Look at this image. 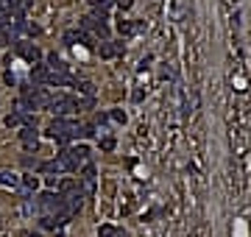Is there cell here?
<instances>
[{
    "mask_svg": "<svg viewBox=\"0 0 251 237\" xmlns=\"http://www.w3.org/2000/svg\"><path fill=\"white\" fill-rule=\"evenodd\" d=\"M20 140H23L25 151H36V145H39V134H36L34 126H23L20 128Z\"/></svg>",
    "mask_w": 251,
    "mask_h": 237,
    "instance_id": "cell-4",
    "label": "cell"
},
{
    "mask_svg": "<svg viewBox=\"0 0 251 237\" xmlns=\"http://www.w3.org/2000/svg\"><path fill=\"white\" fill-rule=\"evenodd\" d=\"M76 103H78V98L59 92V95H50V103H47V106H50V112H56V117H64V114L78 112V109H76Z\"/></svg>",
    "mask_w": 251,
    "mask_h": 237,
    "instance_id": "cell-1",
    "label": "cell"
},
{
    "mask_svg": "<svg viewBox=\"0 0 251 237\" xmlns=\"http://www.w3.org/2000/svg\"><path fill=\"white\" fill-rule=\"evenodd\" d=\"M3 79H6V84H12V87H14V84H17V79H14V73H6Z\"/></svg>",
    "mask_w": 251,
    "mask_h": 237,
    "instance_id": "cell-16",
    "label": "cell"
},
{
    "mask_svg": "<svg viewBox=\"0 0 251 237\" xmlns=\"http://www.w3.org/2000/svg\"><path fill=\"white\" fill-rule=\"evenodd\" d=\"M47 76H50V70H47L45 64H36V67L31 70V81H34V84H39V87H42V84H47Z\"/></svg>",
    "mask_w": 251,
    "mask_h": 237,
    "instance_id": "cell-8",
    "label": "cell"
},
{
    "mask_svg": "<svg viewBox=\"0 0 251 237\" xmlns=\"http://www.w3.org/2000/svg\"><path fill=\"white\" fill-rule=\"evenodd\" d=\"M73 87H76V90H81V92H87V95H92V92H95V87H92L90 81H81V84H73Z\"/></svg>",
    "mask_w": 251,
    "mask_h": 237,
    "instance_id": "cell-12",
    "label": "cell"
},
{
    "mask_svg": "<svg viewBox=\"0 0 251 237\" xmlns=\"http://www.w3.org/2000/svg\"><path fill=\"white\" fill-rule=\"evenodd\" d=\"M117 31H120V34H126V36H128V34H131V31H134V25L128 23V20H120V23H117Z\"/></svg>",
    "mask_w": 251,
    "mask_h": 237,
    "instance_id": "cell-11",
    "label": "cell"
},
{
    "mask_svg": "<svg viewBox=\"0 0 251 237\" xmlns=\"http://www.w3.org/2000/svg\"><path fill=\"white\" fill-rule=\"evenodd\" d=\"M25 117H28V114H23V112H12L9 117H6V126H9V128H14V126H23V123H25Z\"/></svg>",
    "mask_w": 251,
    "mask_h": 237,
    "instance_id": "cell-10",
    "label": "cell"
},
{
    "mask_svg": "<svg viewBox=\"0 0 251 237\" xmlns=\"http://www.w3.org/2000/svg\"><path fill=\"white\" fill-rule=\"evenodd\" d=\"M117 3H120V9H128V6H131V0H117Z\"/></svg>",
    "mask_w": 251,
    "mask_h": 237,
    "instance_id": "cell-18",
    "label": "cell"
},
{
    "mask_svg": "<svg viewBox=\"0 0 251 237\" xmlns=\"http://www.w3.org/2000/svg\"><path fill=\"white\" fill-rule=\"evenodd\" d=\"M112 235H114L112 226H103V229H101V237H112Z\"/></svg>",
    "mask_w": 251,
    "mask_h": 237,
    "instance_id": "cell-13",
    "label": "cell"
},
{
    "mask_svg": "<svg viewBox=\"0 0 251 237\" xmlns=\"http://www.w3.org/2000/svg\"><path fill=\"white\" fill-rule=\"evenodd\" d=\"M64 154H67L70 165L78 170V165H84V162L90 159V148L87 145H73V148H64Z\"/></svg>",
    "mask_w": 251,
    "mask_h": 237,
    "instance_id": "cell-2",
    "label": "cell"
},
{
    "mask_svg": "<svg viewBox=\"0 0 251 237\" xmlns=\"http://www.w3.org/2000/svg\"><path fill=\"white\" fill-rule=\"evenodd\" d=\"M120 42H101V56L103 59H112V56H117L120 53Z\"/></svg>",
    "mask_w": 251,
    "mask_h": 237,
    "instance_id": "cell-9",
    "label": "cell"
},
{
    "mask_svg": "<svg viewBox=\"0 0 251 237\" xmlns=\"http://www.w3.org/2000/svg\"><path fill=\"white\" fill-rule=\"evenodd\" d=\"M237 237H246V223L243 221H237Z\"/></svg>",
    "mask_w": 251,
    "mask_h": 237,
    "instance_id": "cell-15",
    "label": "cell"
},
{
    "mask_svg": "<svg viewBox=\"0 0 251 237\" xmlns=\"http://www.w3.org/2000/svg\"><path fill=\"white\" fill-rule=\"evenodd\" d=\"M12 45H14V50H17V53H23V56L28 59V62L39 64V59H42V50H39L36 45H25V42H20V39H14Z\"/></svg>",
    "mask_w": 251,
    "mask_h": 237,
    "instance_id": "cell-3",
    "label": "cell"
},
{
    "mask_svg": "<svg viewBox=\"0 0 251 237\" xmlns=\"http://www.w3.org/2000/svg\"><path fill=\"white\" fill-rule=\"evenodd\" d=\"M101 148H103V151H112V148H114V140H103Z\"/></svg>",
    "mask_w": 251,
    "mask_h": 237,
    "instance_id": "cell-14",
    "label": "cell"
},
{
    "mask_svg": "<svg viewBox=\"0 0 251 237\" xmlns=\"http://www.w3.org/2000/svg\"><path fill=\"white\" fill-rule=\"evenodd\" d=\"M28 237H42V235H34V232H31V235H28Z\"/></svg>",
    "mask_w": 251,
    "mask_h": 237,
    "instance_id": "cell-19",
    "label": "cell"
},
{
    "mask_svg": "<svg viewBox=\"0 0 251 237\" xmlns=\"http://www.w3.org/2000/svg\"><path fill=\"white\" fill-rule=\"evenodd\" d=\"M0 190L3 192H17L20 190V176H14L9 170H0Z\"/></svg>",
    "mask_w": 251,
    "mask_h": 237,
    "instance_id": "cell-5",
    "label": "cell"
},
{
    "mask_svg": "<svg viewBox=\"0 0 251 237\" xmlns=\"http://www.w3.org/2000/svg\"><path fill=\"white\" fill-rule=\"evenodd\" d=\"M112 117H114V120H117V123H126V114H123V112H114Z\"/></svg>",
    "mask_w": 251,
    "mask_h": 237,
    "instance_id": "cell-17",
    "label": "cell"
},
{
    "mask_svg": "<svg viewBox=\"0 0 251 237\" xmlns=\"http://www.w3.org/2000/svg\"><path fill=\"white\" fill-rule=\"evenodd\" d=\"M20 181H23V190H20V192H23V198H34V190L39 187V179L28 173V176H23Z\"/></svg>",
    "mask_w": 251,
    "mask_h": 237,
    "instance_id": "cell-6",
    "label": "cell"
},
{
    "mask_svg": "<svg viewBox=\"0 0 251 237\" xmlns=\"http://www.w3.org/2000/svg\"><path fill=\"white\" fill-rule=\"evenodd\" d=\"M76 42H84V45H92L90 36L84 34V31H78V28H73V31H67L64 34V45H76Z\"/></svg>",
    "mask_w": 251,
    "mask_h": 237,
    "instance_id": "cell-7",
    "label": "cell"
}]
</instances>
